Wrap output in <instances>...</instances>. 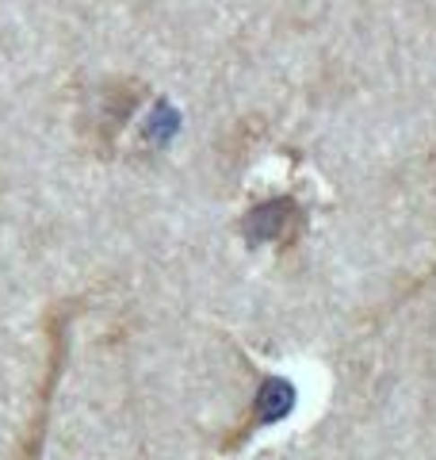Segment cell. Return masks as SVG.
Wrapping results in <instances>:
<instances>
[{
    "label": "cell",
    "mask_w": 436,
    "mask_h": 460,
    "mask_svg": "<svg viewBox=\"0 0 436 460\" xmlns=\"http://www.w3.org/2000/svg\"><path fill=\"white\" fill-rule=\"evenodd\" d=\"M287 226V204H265L260 211H253L249 230L253 238H275Z\"/></svg>",
    "instance_id": "obj_2"
},
{
    "label": "cell",
    "mask_w": 436,
    "mask_h": 460,
    "mask_svg": "<svg viewBox=\"0 0 436 460\" xmlns=\"http://www.w3.org/2000/svg\"><path fill=\"white\" fill-rule=\"evenodd\" d=\"M291 407H295V387H291L287 380H265L260 384V395H257V402H253V419H249V426L241 429V438L245 434H253L257 426H272V422H280L283 414H291Z\"/></svg>",
    "instance_id": "obj_1"
},
{
    "label": "cell",
    "mask_w": 436,
    "mask_h": 460,
    "mask_svg": "<svg viewBox=\"0 0 436 460\" xmlns=\"http://www.w3.org/2000/svg\"><path fill=\"white\" fill-rule=\"evenodd\" d=\"M42 426H47V411L35 414V426H31V434L23 438L16 460H39V456H42Z\"/></svg>",
    "instance_id": "obj_3"
}]
</instances>
